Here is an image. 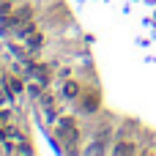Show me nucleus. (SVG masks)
Returning a JSON list of instances; mask_svg holds the SVG:
<instances>
[{
	"label": "nucleus",
	"instance_id": "f257e3e1",
	"mask_svg": "<svg viewBox=\"0 0 156 156\" xmlns=\"http://www.w3.org/2000/svg\"><path fill=\"white\" fill-rule=\"evenodd\" d=\"M22 88H25V85H22L19 77H5V90L11 93V99H16V96L22 93Z\"/></svg>",
	"mask_w": 156,
	"mask_h": 156
},
{
	"label": "nucleus",
	"instance_id": "423d86ee",
	"mask_svg": "<svg viewBox=\"0 0 156 156\" xmlns=\"http://www.w3.org/2000/svg\"><path fill=\"white\" fill-rule=\"evenodd\" d=\"M11 3H14V0H11Z\"/></svg>",
	"mask_w": 156,
	"mask_h": 156
},
{
	"label": "nucleus",
	"instance_id": "39448f33",
	"mask_svg": "<svg viewBox=\"0 0 156 156\" xmlns=\"http://www.w3.org/2000/svg\"><path fill=\"white\" fill-rule=\"evenodd\" d=\"M82 107H85L88 112H96V110H99V99H96V96H88V99L82 101Z\"/></svg>",
	"mask_w": 156,
	"mask_h": 156
},
{
	"label": "nucleus",
	"instance_id": "20e7f679",
	"mask_svg": "<svg viewBox=\"0 0 156 156\" xmlns=\"http://www.w3.org/2000/svg\"><path fill=\"white\" fill-rule=\"evenodd\" d=\"M63 96H66V99H77V96H80V85L71 82V80L63 82Z\"/></svg>",
	"mask_w": 156,
	"mask_h": 156
},
{
	"label": "nucleus",
	"instance_id": "f03ea898",
	"mask_svg": "<svg viewBox=\"0 0 156 156\" xmlns=\"http://www.w3.org/2000/svg\"><path fill=\"white\" fill-rule=\"evenodd\" d=\"M25 41H27V49H30V52H36V49H38V47L44 44V33H38V30H33V33H30V36L25 38Z\"/></svg>",
	"mask_w": 156,
	"mask_h": 156
},
{
	"label": "nucleus",
	"instance_id": "7ed1b4c3",
	"mask_svg": "<svg viewBox=\"0 0 156 156\" xmlns=\"http://www.w3.org/2000/svg\"><path fill=\"white\" fill-rule=\"evenodd\" d=\"M112 154H137V145H134V143H129V140H123V143L112 145Z\"/></svg>",
	"mask_w": 156,
	"mask_h": 156
}]
</instances>
